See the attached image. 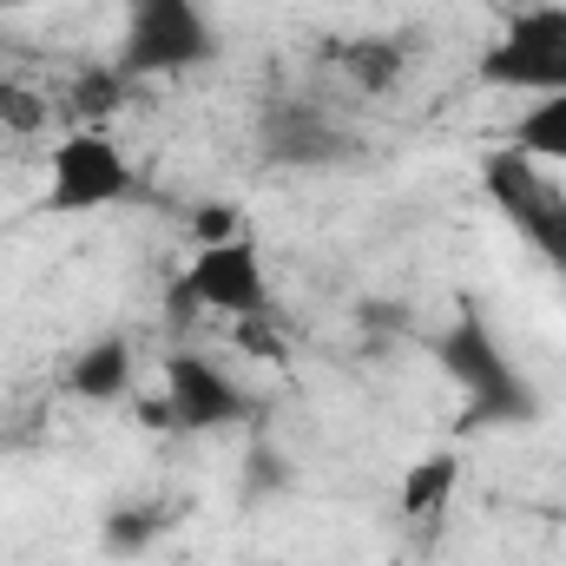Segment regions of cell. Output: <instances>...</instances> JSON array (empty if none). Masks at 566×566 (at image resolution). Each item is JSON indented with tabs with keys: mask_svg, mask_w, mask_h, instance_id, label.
Here are the masks:
<instances>
[{
	"mask_svg": "<svg viewBox=\"0 0 566 566\" xmlns=\"http://www.w3.org/2000/svg\"><path fill=\"white\" fill-rule=\"evenodd\" d=\"M434 363L441 376L461 389V428H521L541 416L534 382L514 369V356L501 349V336L481 323V310H461L441 336H434Z\"/></svg>",
	"mask_w": 566,
	"mask_h": 566,
	"instance_id": "cell-1",
	"label": "cell"
},
{
	"mask_svg": "<svg viewBox=\"0 0 566 566\" xmlns=\"http://www.w3.org/2000/svg\"><path fill=\"white\" fill-rule=\"evenodd\" d=\"M218 53V33L198 0H133L119 27V80H178Z\"/></svg>",
	"mask_w": 566,
	"mask_h": 566,
	"instance_id": "cell-2",
	"label": "cell"
},
{
	"mask_svg": "<svg viewBox=\"0 0 566 566\" xmlns=\"http://www.w3.org/2000/svg\"><path fill=\"white\" fill-rule=\"evenodd\" d=\"M481 80L501 93H566V0H534L507 13V27L481 53Z\"/></svg>",
	"mask_w": 566,
	"mask_h": 566,
	"instance_id": "cell-3",
	"label": "cell"
},
{
	"mask_svg": "<svg viewBox=\"0 0 566 566\" xmlns=\"http://www.w3.org/2000/svg\"><path fill=\"white\" fill-rule=\"evenodd\" d=\"M481 185H488V198L501 205V218L554 264L566 271V191L547 178V165H534L527 151H488L481 158Z\"/></svg>",
	"mask_w": 566,
	"mask_h": 566,
	"instance_id": "cell-4",
	"label": "cell"
},
{
	"mask_svg": "<svg viewBox=\"0 0 566 566\" xmlns=\"http://www.w3.org/2000/svg\"><path fill=\"white\" fill-rule=\"evenodd\" d=\"M126 191H133V158L106 133L80 126V133H66V139L53 145V158H46V211L86 218V211L119 205Z\"/></svg>",
	"mask_w": 566,
	"mask_h": 566,
	"instance_id": "cell-5",
	"label": "cell"
},
{
	"mask_svg": "<svg viewBox=\"0 0 566 566\" xmlns=\"http://www.w3.org/2000/svg\"><path fill=\"white\" fill-rule=\"evenodd\" d=\"M171 303H198L218 310L231 323H251L271 310V277H264V251L258 238H231V244H198V258L185 264V277L171 290Z\"/></svg>",
	"mask_w": 566,
	"mask_h": 566,
	"instance_id": "cell-6",
	"label": "cell"
},
{
	"mask_svg": "<svg viewBox=\"0 0 566 566\" xmlns=\"http://www.w3.org/2000/svg\"><path fill=\"white\" fill-rule=\"evenodd\" d=\"M158 422L171 434H224V428L251 422V396L198 349H178L165 363V389H158Z\"/></svg>",
	"mask_w": 566,
	"mask_h": 566,
	"instance_id": "cell-7",
	"label": "cell"
},
{
	"mask_svg": "<svg viewBox=\"0 0 566 566\" xmlns=\"http://www.w3.org/2000/svg\"><path fill=\"white\" fill-rule=\"evenodd\" d=\"M258 151L264 165H283V171H329L356 158V133L316 99H271L258 113Z\"/></svg>",
	"mask_w": 566,
	"mask_h": 566,
	"instance_id": "cell-8",
	"label": "cell"
},
{
	"mask_svg": "<svg viewBox=\"0 0 566 566\" xmlns=\"http://www.w3.org/2000/svg\"><path fill=\"white\" fill-rule=\"evenodd\" d=\"M323 66H336V80L356 86V93H389V86H402V73H409V40H402V33L329 40V46H323Z\"/></svg>",
	"mask_w": 566,
	"mask_h": 566,
	"instance_id": "cell-9",
	"label": "cell"
},
{
	"mask_svg": "<svg viewBox=\"0 0 566 566\" xmlns=\"http://www.w3.org/2000/svg\"><path fill=\"white\" fill-rule=\"evenodd\" d=\"M66 389L80 402H126L133 396V343L126 336H93L66 363Z\"/></svg>",
	"mask_w": 566,
	"mask_h": 566,
	"instance_id": "cell-10",
	"label": "cell"
},
{
	"mask_svg": "<svg viewBox=\"0 0 566 566\" xmlns=\"http://www.w3.org/2000/svg\"><path fill=\"white\" fill-rule=\"evenodd\" d=\"M454 481H461V461H454L448 448L422 454V461H416V468L402 474V514H409V521H434V514L448 507Z\"/></svg>",
	"mask_w": 566,
	"mask_h": 566,
	"instance_id": "cell-11",
	"label": "cell"
},
{
	"mask_svg": "<svg viewBox=\"0 0 566 566\" xmlns=\"http://www.w3.org/2000/svg\"><path fill=\"white\" fill-rule=\"evenodd\" d=\"M514 151H527L534 165H566V93L534 99L514 119Z\"/></svg>",
	"mask_w": 566,
	"mask_h": 566,
	"instance_id": "cell-12",
	"label": "cell"
},
{
	"mask_svg": "<svg viewBox=\"0 0 566 566\" xmlns=\"http://www.w3.org/2000/svg\"><path fill=\"white\" fill-rule=\"evenodd\" d=\"M165 521H171V507H113L106 527H99V547L113 560H139L145 547L165 534Z\"/></svg>",
	"mask_w": 566,
	"mask_h": 566,
	"instance_id": "cell-13",
	"label": "cell"
},
{
	"mask_svg": "<svg viewBox=\"0 0 566 566\" xmlns=\"http://www.w3.org/2000/svg\"><path fill=\"white\" fill-rule=\"evenodd\" d=\"M119 93H126V80H119V66H93V73H80L73 80V126H93L99 133V119L119 106Z\"/></svg>",
	"mask_w": 566,
	"mask_h": 566,
	"instance_id": "cell-14",
	"label": "cell"
},
{
	"mask_svg": "<svg viewBox=\"0 0 566 566\" xmlns=\"http://www.w3.org/2000/svg\"><path fill=\"white\" fill-rule=\"evenodd\" d=\"M46 126V99L20 80H0V133H40Z\"/></svg>",
	"mask_w": 566,
	"mask_h": 566,
	"instance_id": "cell-15",
	"label": "cell"
},
{
	"mask_svg": "<svg viewBox=\"0 0 566 566\" xmlns=\"http://www.w3.org/2000/svg\"><path fill=\"white\" fill-rule=\"evenodd\" d=\"M290 481H296V468L283 461L277 448L258 441V448H251V468H244V494H251V501H271V494H283Z\"/></svg>",
	"mask_w": 566,
	"mask_h": 566,
	"instance_id": "cell-16",
	"label": "cell"
},
{
	"mask_svg": "<svg viewBox=\"0 0 566 566\" xmlns=\"http://www.w3.org/2000/svg\"><path fill=\"white\" fill-rule=\"evenodd\" d=\"M191 238L198 244H231V238H244V218L231 205H198L191 211Z\"/></svg>",
	"mask_w": 566,
	"mask_h": 566,
	"instance_id": "cell-17",
	"label": "cell"
},
{
	"mask_svg": "<svg viewBox=\"0 0 566 566\" xmlns=\"http://www.w3.org/2000/svg\"><path fill=\"white\" fill-rule=\"evenodd\" d=\"M0 7H33V0H0Z\"/></svg>",
	"mask_w": 566,
	"mask_h": 566,
	"instance_id": "cell-18",
	"label": "cell"
}]
</instances>
